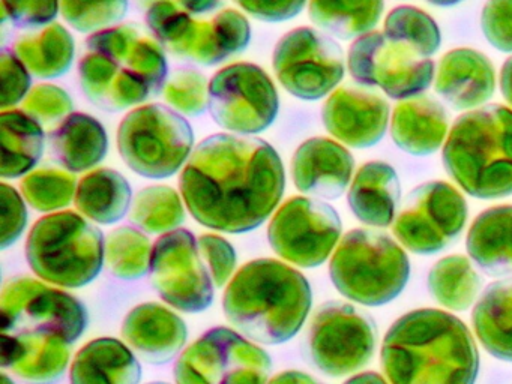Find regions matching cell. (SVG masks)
Here are the masks:
<instances>
[{"label": "cell", "instance_id": "24", "mask_svg": "<svg viewBox=\"0 0 512 384\" xmlns=\"http://www.w3.org/2000/svg\"><path fill=\"white\" fill-rule=\"evenodd\" d=\"M400 197V179L395 168L388 162L370 161L355 174L347 203L362 224L386 228L394 224Z\"/></svg>", "mask_w": 512, "mask_h": 384}, {"label": "cell", "instance_id": "21", "mask_svg": "<svg viewBox=\"0 0 512 384\" xmlns=\"http://www.w3.org/2000/svg\"><path fill=\"white\" fill-rule=\"evenodd\" d=\"M121 333L125 344L149 365H166L184 350L188 339L185 321L172 309L155 302L131 309Z\"/></svg>", "mask_w": 512, "mask_h": 384}, {"label": "cell", "instance_id": "47", "mask_svg": "<svg viewBox=\"0 0 512 384\" xmlns=\"http://www.w3.org/2000/svg\"><path fill=\"white\" fill-rule=\"evenodd\" d=\"M245 12L266 23L292 20L301 14L307 0H235Z\"/></svg>", "mask_w": 512, "mask_h": 384}, {"label": "cell", "instance_id": "6", "mask_svg": "<svg viewBox=\"0 0 512 384\" xmlns=\"http://www.w3.org/2000/svg\"><path fill=\"white\" fill-rule=\"evenodd\" d=\"M26 260L43 281L62 288H82L103 270L106 239L103 231L80 213H50L29 231Z\"/></svg>", "mask_w": 512, "mask_h": 384}, {"label": "cell", "instance_id": "30", "mask_svg": "<svg viewBox=\"0 0 512 384\" xmlns=\"http://www.w3.org/2000/svg\"><path fill=\"white\" fill-rule=\"evenodd\" d=\"M43 128L37 120L22 110L0 113V143H2V179H17L34 170L44 153Z\"/></svg>", "mask_w": 512, "mask_h": 384}, {"label": "cell", "instance_id": "14", "mask_svg": "<svg viewBox=\"0 0 512 384\" xmlns=\"http://www.w3.org/2000/svg\"><path fill=\"white\" fill-rule=\"evenodd\" d=\"M347 66L356 83L379 87L397 101L415 98L430 89L436 65L383 32L359 36L349 48Z\"/></svg>", "mask_w": 512, "mask_h": 384}, {"label": "cell", "instance_id": "32", "mask_svg": "<svg viewBox=\"0 0 512 384\" xmlns=\"http://www.w3.org/2000/svg\"><path fill=\"white\" fill-rule=\"evenodd\" d=\"M385 0H310L308 17L328 35L349 41L373 32Z\"/></svg>", "mask_w": 512, "mask_h": 384}, {"label": "cell", "instance_id": "35", "mask_svg": "<svg viewBox=\"0 0 512 384\" xmlns=\"http://www.w3.org/2000/svg\"><path fill=\"white\" fill-rule=\"evenodd\" d=\"M130 221L145 233H170L184 224V203L170 186H146L134 195Z\"/></svg>", "mask_w": 512, "mask_h": 384}, {"label": "cell", "instance_id": "39", "mask_svg": "<svg viewBox=\"0 0 512 384\" xmlns=\"http://www.w3.org/2000/svg\"><path fill=\"white\" fill-rule=\"evenodd\" d=\"M128 0H61V14L80 33L115 27L128 12Z\"/></svg>", "mask_w": 512, "mask_h": 384}, {"label": "cell", "instance_id": "50", "mask_svg": "<svg viewBox=\"0 0 512 384\" xmlns=\"http://www.w3.org/2000/svg\"><path fill=\"white\" fill-rule=\"evenodd\" d=\"M268 384H320L311 375L301 371H284L275 375Z\"/></svg>", "mask_w": 512, "mask_h": 384}, {"label": "cell", "instance_id": "31", "mask_svg": "<svg viewBox=\"0 0 512 384\" xmlns=\"http://www.w3.org/2000/svg\"><path fill=\"white\" fill-rule=\"evenodd\" d=\"M13 51L35 77L58 78L70 71L76 44L68 29L53 23L38 32L20 35Z\"/></svg>", "mask_w": 512, "mask_h": 384}, {"label": "cell", "instance_id": "23", "mask_svg": "<svg viewBox=\"0 0 512 384\" xmlns=\"http://www.w3.org/2000/svg\"><path fill=\"white\" fill-rule=\"evenodd\" d=\"M448 134L445 107L431 96L418 95L404 99L392 111V141L409 155H433L445 144Z\"/></svg>", "mask_w": 512, "mask_h": 384}, {"label": "cell", "instance_id": "49", "mask_svg": "<svg viewBox=\"0 0 512 384\" xmlns=\"http://www.w3.org/2000/svg\"><path fill=\"white\" fill-rule=\"evenodd\" d=\"M176 3L188 14L203 15L220 8L223 0H176Z\"/></svg>", "mask_w": 512, "mask_h": 384}, {"label": "cell", "instance_id": "16", "mask_svg": "<svg viewBox=\"0 0 512 384\" xmlns=\"http://www.w3.org/2000/svg\"><path fill=\"white\" fill-rule=\"evenodd\" d=\"M272 66L281 86L304 101L328 96L346 72L340 44L313 27L286 33L275 45Z\"/></svg>", "mask_w": 512, "mask_h": 384}, {"label": "cell", "instance_id": "45", "mask_svg": "<svg viewBox=\"0 0 512 384\" xmlns=\"http://www.w3.org/2000/svg\"><path fill=\"white\" fill-rule=\"evenodd\" d=\"M199 246L215 287L223 288L233 278L236 269L235 248L218 234H203L199 237Z\"/></svg>", "mask_w": 512, "mask_h": 384}, {"label": "cell", "instance_id": "29", "mask_svg": "<svg viewBox=\"0 0 512 384\" xmlns=\"http://www.w3.org/2000/svg\"><path fill=\"white\" fill-rule=\"evenodd\" d=\"M130 183L124 174L112 168H97L77 185V210L97 224L110 225L127 216L131 206Z\"/></svg>", "mask_w": 512, "mask_h": 384}, {"label": "cell", "instance_id": "52", "mask_svg": "<svg viewBox=\"0 0 512 384\" xmlns=\"http://www.w3.org/2000/svg\"><path fill=\"white\" fill-rule=\"evenodd\" d=\"M343 384H391L379 372L367 371L361 374L353 375L349 380L344 381Z\"/></svg>", "mask_w": 512, "mask_h": 384}, {"label": "cell", "instance_id": "26", "mask_svg": "<svg viewBox=\"0 0 512 384\" xmlns=\"http://www.w3.org/2000/svg\"><path fill=\"white\" fill-rule=\"evenodd\" d=\"M470 260L485 275L512 276V206L490 207L476 216L466 237Z\"/></svg>", "mask_w": 512, "mask_h": 384}, {"label": "cell", "instance_id": "9", "mask_svg": "<svg viewBox=\"0 0 512 384\" xmlns=\"http://www.w3.org/2000/svg\"><path fill=\"white\" fill-rule=\"evenodd\" d=\"M194 134L190 122L163 104L134 108L118 128V149L125 164L142 177L175 176L190 159Z\"/></svg>", "mask_w": 512, "mask_h": 384}, {"label": "cell", "instance_id": "37", "mask_svg": "<svg viewBox=\"0 0 512 384\" xmlns=\"http://www.w3.org/2000/svg\"><path fill=\"white\" fill-rule=\"evenodd\" d=\"M383 33L422 57L433 56L442 44V32L436 20L416 6L403 5L392 9L386 15Z\"/></svg>", "mask_w": 512, "mask_h": 384}, {"label": "cell", "instance_id": "1", "mask_svg": "<svg viewBox=\"0 0 512 384\" xmlns=\"http://www.w3.org/2000/svg\"><path fill=\"white\" fill-rule=\"evenodd\" d=\"M179 188L199 224L223 233H248L277 209L286 171L268 141L215 134L197 144L182 170Z\"/></svg>", "mask_w": 512, "mask_h": 384}, {"label": "cell", "instance_id": "53", "mask_svg": "<svg viewBox=\"0 0 512 384\" xmlns=\"http://www.w3.org/2000/svg\"><path fill=\"white\" fill-rule=\"evenodd\" d=\"M430 5L442 6V8H448V6L458 5L463 0H427Z\"/></svg>", "mask_w": 512, "mask_h": 384}, {"label": "cell", "instance_id": "55", "mask_svg": "<svg viewBox=\"0 0 512 384\" xmlns=\"http://www.w3.org/2000/svg\"><path fill=\"white\" fill-rule=\"evenodd\" d=\"M148 384H169V383H164V381H154V383H148Z\"/></svg>", "mask_w": 512, "mask_h": 384}, {"label": "cell", "instance_id": "10", "mask_svg": "<svg viewBox=\"0 0 512 384\" xmlns=\"http://www.w3.org/2000/svg\"><path fill=\"white\" fill-rule=\"evenodd\" d=\"M272 360L259 345L229 327L203 333L176 360V384H268Z\"/></svg>", "mask_w": 512, "mask_h": 384}, {"label": "cell", "instance_id": "22", "mask_svg": "<svg viewBox=\"0 0 512 384\" xmlns=\"http://www.w3.org/2000/svg\"><path fill=\"white\" fill-rule=\"evenodd\" d=\"M434 89L454 110L484 107L496 90L494 65L475 48H454L440 59Z\"/></svg>", "mask_w": 512, "mask_h": 384}, {"label": "cell", "instance_id": "33", "mask_svg": "<svg viewBox=\"0 0 512 384\" xmlns=\"http://www.w3.org/2000/svg\"><path fill=\"white\" fill-rule=\"evenodd\" d=\"M431 296L451 311H466L475 303L482 288V279L472 261L464 255L440 258L427 278Z\"/></svg>", "mask_w": 512, "mask_h": 384}, {"label": "cell", "instance_id": "11", "mask_svg": "<svg viewBox=\"0 0 512 384\" xmlns=\"http://www.w3.org/2000/svg\"><path fill=\"white\" fill-rule=\"evenodd\" d=\"M2 333H49L73 345L88 327L86 306L73 294L29 276L7 282L0 296Z\"/></svg>", "mask_w": 512, "mask_h": 384}, {"label": "cell", "instance_id": "41", "mask_svg": "<svg viewBox=\"0 0 512 384\" xmlns=\"http://www.w3.org/2000/svg\"><path fill=\"white\" fill-rule=\"evenodd\" d=\"M73 99L70 93L56 84L41 83L32 87L23 102V111L40 125H55L73 113Z\"/></svg>", "mask_w": 512, "mask_h": 384}, {"label": "cell", "instance_id": "40", "mask_svg": "<svg viewBox=\"0 0 512 384\" xmlns=\"http://www.w3.org/2000/svg\"><path fill=\"white\" fill-rule=\"evenodd\" d=\"M209 83L199 69L176 68L164 84V99L179 113L200 116L208 108Z\"/></svg>", "mask_w": 512, "mask_h": 384}, {"label": "cell", "instance_id": "3", "mask_svg": "<svg viewBox=\"0 0 512 384\" xmlns=\"http://www.w3.org/2000/svg\"><path fill=\"white\" fill-rule=\"evenodd\" d=\"M79 63L80 87L103 111L119 113L163 92L169 74L160 42L130 24L92 33Z\"/></svg>", "mask_w": 512, "mask_h": 384}, {"label": "cell", "instance_id": "19", "mask_svg": "<svg viewBox=\"0 0 512 384\" xmlns=\"http://www.w3.org/2000/svg\"><path fill=\"white\" fill-rule=\"evenodd\" d=\"M326 131L347 146L368 149L383 140L389 125V105L370 87L343 86L322 108Z\"/></svg>", "mask_w": 512, "mask_h": 384}, {"label": "cell", "instance_id": "51", "mask_svg": "<svg viewBox=\"0 0 512 384\" xmlns=\"http://www.w3.org/2000/svg\"><path fill=\"white\" fill-rule=\"evenodd\" d=\"M500 92L512 107V56L505 60L500 71Z\"/></svg>", "mask_w": 512, "mask_h": 384}, {"label": "cell", "instance_id": "5", "mask_svg": "<svg viewBox=\"0 0 512 384\" xmlns=\"http://www.w3.org/2000/svg\"><path fill=\"white\" fill-rule=\"evenodd\" d=\"M448 176L479 200L512 195V110L487 104L461 114L443 144Z\"/></svg>", "mask_w": 512, "mask_h": 384}, {"label": "cell", "instance_id": "28", "mask_svg": "<svg viewBox=\"0 0 512 384\" xmlns=\"http://www.w3.org/2000/svg\"><path fill=\"white\" fill-rule=\"evenodd\" d=\"M476 338L503 362H512V278L491 282L472 312Z\"/></svg>", "mask_w": 512, "mask_h": 384}, {"label": "cell", "instance_id": "44", "mask_svg": "<svg viewBox=\"0 0 512 384\" xmlns=\"http://www.w3.org/2000/svg\"><path fill=\"white\" fill-rule=\"evenodd\" d=\"M481 29L491 47L512 53V0H487L481 12Z\"/></svg>", "mask_w": 512, "mask_h": 384}, {"label": "cell", "instance_id": "7", "mask_svg": "<svg viewBox=\"0 0 512 384\" xmlns=\"http://www.w3.org/2000/svg\"><path fill=\"white\" fill-rule=\"evenodd\" d=\"M329 276L346 299L382 306L403 293L410 278V261L389 234L355 228L335 248Z\"/></svg>", "mask_w": 512, "mask_h": 384}, {"label": "cell", "instance_id": "34", "mask_svg": "<svg viewBox=\"0 0 512 384\" xmlns=\"http://www.w3.org/2000/svg\"><path fill=\"white\" fill-rule=\"evenodd\" d=\"M23 354L11 369L29 384H53L67 371L70 344L49 333H22Z\"/></svg>", "mask_w": 512, "mask_h": 384}, {"label": "cell", "instance_id": "36", "mask_svg": "<svg viewBox=\"0 0 512 384\" xmlns=\"http://www.w3.org/2000/svg\"><path fill=\"white\" fill-rule=\"evenodd\" d=\"M152 245L145 231L122 225L106 239V264L116 278L136 281L151 269Z\"/></svg>", "mask_w": 512, "mask_h": 384}, {"label": "cell", "instance_id": "27", "mask_svg": "<svg viewBox=\"0 0 512 384\" xmlns=\"http://www.w3.org/2000/svg\"><path fill=\"white\" fill-rule=\"evenodd\" d=\"M50 153L70 173L97 167L109 150V137L100 120L85 113H71L49 135Z\"/></svg>", "mask_w": 512, "mask_h": 384}, {"label": "cell", "instance_id": "42", "mask_svg": "<svg viewBox=\"0 0 512 384\" xmlns=\"http://www.w3.org/2000/svg\"><path fill=\"white\" fill-rule=\"evenodd\" d=\"M59 5L61 0H2V15L20 29H41L58 17Z\"/></svg>", "mask_w": 512, "mask_h": 384}, {"label": "cell", "instance_id": "38", "mask_svg": "<svg viewBox=\"0 0 512 384\" xmlns=\"http://www.w3.org/2000/svg\"><path fill=\"white\" fill-rule=\"evenodd\" d=\"M77 179L70 171L40 168L20 182L23 197L38 212L50 213L70 206L76 198Z\"/></svg>", "mask_w": 512, "mask_h": 384}, {"label": "cell", "instance_id": "8", "mask_svg": "<svg viewBox=\"0 0 512 384\" xmlns=\"http://www.w3.org/2000/svg\"><path fill=\"white\" fill-rule=\"evenodd\" d=\"M145 20L164 48L197 65H217L250 44V21L235 9L218 12L211 21H199L175 0H148Z\"/></svg>", "mask_w": 512, "mask_h": 384}, {"label": "cell", "instance_id": "2", "mask_svg": "<svg viewBox=\"0 0 512 384\" xmlns=\"http://www.w3.org/2000/svg\"><path fill=\"white\" fill-rule=\"evenodd\" d=\"M380 363L391 384H475L479 351L460 318L442 309H415L389 327Z\"/></svg>", "mask_w": 512, "mask_h": 384}, {"label": "cell", "instance_id": "48", "mask_svg": "<svg viewBox=\"0 0 512 384\" xmlns=\"http://www.w3.org/2000/svg\"><path fill=\"white\" fill-rule=\"evenodd\" d=\"M0 345V365L2 368H11L23 354V342L20 336L11 333H2Z\"/></svg>", "mask_w": 512, "mask_h": 384}, {"label": "cell", "instance_id": "17", "mask_svg": "<svg viewBox=\"0 0 512 384\" xmlns=\"http://www.w3.org/2000/svg\"><path fill=\"white\" fill-rule=\"evenodd\" d=\"M149 275L161 299L178 311L199 314L214 302L217 287L200 251L199 237L185 228L158 237Z\"/></svg>", "mask_w": 512, "mask_h": 384}, {"label": "cell", "instance_id": "20", "mask_svg": "<svg viewBox=\"0 0 512 384\" xmlns=\"http://www.w3.org/2000/svg\"><path fill=\"white\" fill-rule=\"evenodd\" d=\"M355 159L331 138L304 141L292 158V179L298 191L322 200H337L352 182Z\"/></svg>", "mask_w": 512, "mask_h": 384}, {"label": "cell", "instance_id": "4", "mask_svg": "<svg viewBox=\"0 0 512 384\" xmlns=\"http://www.w3.org/2000/svg\"><path fill=\"white\" fill-rule=\"evenodd\" d=\"M313 305L310 282L299 270L274 258L242 266L223 296L227 320L251 341L278 345L304 326Z\"/></svg>", "mask_w": 512, "mask_h": 384}, {"label": "cell", "instance_id": "13", "mask_svg": "<svg viewBox=\"0 0 512 384\" xmlns=\"http://www.w3.org/2000/svg\"><path fill=\"white\" fill-rule=\"evenodd\" d=\"M466 198L451 183H422L406 195L392 231L398 242L416 255L439 254L460 237L466 227Z\"/></svg>", "mask_w": 512, "mask_h": 384}, {"label": "cell", "instance_id": "46", "mask_svg": "<svg viewBox=\"0 0 512 384\" xmlns=\"http://www.w3.org/2000/svg\"><path fill=\"white\" fill-rule=\"evenodd\" d=\"M0 215H2V237L0 248L7 249L14 245L22 236L28 225V209L22 195L13 186L2 183L0 185Z\"/></svg>", "mask_w": 512, "mask_h": 384}, {"label": "cell", "instance_id": "15", "mask_svg": "<svg viewBox=\"0 0 512 384\" xmlns=\"http://www.w3.org/2000/svg\"><path fill=\"white\" fill-rule=\"evenodd\" d=\"M278 108L274 81L253 63H232L209 81V113L227 131L260 134L275 122Z\"/></svg>", "mask_w": 512, "mask_h": 384}, {"label": "cell", "instance_id": "25", "mask_svg": "<svg viewBox=\"0 0 512 384\" xmlns=\"http://www.w3.org/2000/svg\"><path fill=\"white\" fill-rule=\"evenodd\" d=\"M139 357L121 339L97 338L80 348L70 369L71 384H139Z\"/></svg>", "mask_w": 512, "mask_h": 384}, {"label": "cell", "instance_id": "12", "mask_svg": "<svg viewBox=\"0 0 512 384\" xmlns=\"http://www.w3.org/2000/svg\"><path fill=\"white\" fill-rule=\"evenodd\" d=\"M376 339V323L367 312L331 300L313 315L307 332V353L323 374L344 377L370 363Z\"/></svg>", "mask_w": 512, "mask_h": 384}, {"label": "cell", "instance_id": "43", "mask_svg": "<svg viewBox=\"0 0 512 384\" xmlns=\"http://www.w3.org/2000/svg\"><path fill=\"white\" fill-rule=\"evenodd\" d=\"M0 77H2V108L16 107L31 92L32 78L25 63L10 48L0 51Z\"/></svg>", "mask_w": 512, "mask_h": 384}, {"label": "cell", "instance_id": "18", "mask_svg": "<svg viewBox=\"0 0 512 384\" xmlns=\"http://www.w3.org/2000/svg\"><path fill=\"white\" fill-rule=\"evenodd\" d=\"M340 215L331 204L292 197L281 204L268 227V240L278 257L304 269L322 266L340 243Z\"/></svg>", "mask_w": 512, "mask_h": 384}, {"label": "cell", "instance_id": "54", "mask_svg": "<svg viewBox=\"0 0 512 384\" xmlns=\"http://www.w3.org/2000/svg\"><path fill=\"white\" fill-rule=\"evenodd\" d=\"M0 384H16L13 380H11L10 377H8L7 374H2V377H0Z\"/></svg>", "mask_w": 512, "mask_h": 384}]
</instances>
